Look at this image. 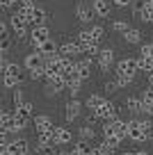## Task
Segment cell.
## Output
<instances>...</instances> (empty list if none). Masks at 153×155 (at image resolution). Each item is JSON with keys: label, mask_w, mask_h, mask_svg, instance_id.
<instances>
[{"label": "cell", "mask_w": 153, "mask_h": 155, "mask_svg": "<svg viewBox=\"0 0 153 155\" xmlns=\"http://www.w3.org/2000/svg\"><path fill=\"white\" fill-rule=\"evenodd\" d=\"M23 71H25L23 64L9 62L7 71L2 73V87H5V89H12V91H14V89H19L21 82H23Z\"/></svg>", "instance_id": "6da1fadb"}, {"label": "cell", "mask_w": 153, "mask_h": 155, "mask_svg": "<svg viewBox=\"0 0 153 155\" xmlns=\"http://www.w3.org/2000/svg\"><path fill=\"white\" fill-rule=\"evenodd\" d=\"M146 137H148V130L144 128L142 119H130L128 121V139L139 144V141H146Z\"/></svg>", "instance_id": "7a4b0ae2"}, {"label": "cell", "mask_w": 153, "mask_h": 155, "mask_svg": "<svg viewBox=\"0 0 153 155\" xmlns=\"http://www.w3.org/2000/svg\"><path fill=\"white\" fill-rule=\"evenodd\" d=\"M50 30H48V25H37V28L30 30V44H32V48L37 50L41 44H46V41H50Z\"/></svg>", "instance_id": "3957f363"}, {"label": "cell", "mask_w": 153, "mask_h": 155, "mask_svg": "<svg viewBox=\"0 0 153 155\" xmlns=\"http://www.w3.org/2000/svg\"><path fill=\"white\" fill-rule=\"evenodd\" d=\"M23 66H25V71H28V73L39 71V68H46V57H43V55L39 53V50H32V53H28V55H25Z\"/></svg>", "instance_id": "277c9868"}, {"label": "cell", "mask_w": 153, "mask_h": 155, "mask_svg": "<svg viewBox=\"0 0 153 155\" xmlns=\"http://www.w3.org/2000/svg\"><path fill=\"white\" fill-rule=\"evenodd\" d=\"M91 114H94L96 119H100L103 123H107V121H114V119H119V116H117V105H114L112 101H105V103H103V105H100L96 112H91Z\"/></svg>", "instance_id": "5b68a950"}, {"label": "cell", "mask_w": 153, "mask_h": 155, "mask_svg": "<svg viewBox=\"0 0 153 155\" xmlns=\"http://www.w3.org/2000/svg\"><path fill=\"white\" fill-rule=\"evenodd\" d=\"M69 87V82L64 80V75H53L46 80V96H57L59 91Z\"/></svg>", "instance_id": "8992f818"}, {"label": "cell", "mask_w": 153, "mask_h": 155, "mask_svg": "<svg viewBox=\"0 0 153 155\" xmlns=\"http://www.w3.org/2000/svg\"><path fill=\"white\" fill-rule=\"evenodd\" d=\"M64 62H66V59L64 57H48L46 59V80L48 78H53V75H62L64 73Z\"/></svg>", "instance_id": "52a82bcc"}, {"label": "cell", "mask_w": 153, "mask_h": 155, "mask_svg": "<svg viewBox=\"0 0 153 155\" xmlns=\"http://www.w3.org/2000/svg\"><path fill=\"white\" fill-rule=\"evenodd\" d=\"M117 73H126V75H137L139 73V64L137 57H124L117 62Z\"/></svg>", "instance_id": "ba28073f"}, {"label": "cell", "mask_w": 153, "mask_h": 155, "mask_svg": "<svg viewBox=\"0 0 153 155\" xmlns=\"http://www.w3.org/2000/svg\"><path fill=\"white\" fill-rule=\"evenodd\" d=\"M9 28L14 30L16 39H25V37H28V34H30V32H28V28H30V25L25 23V21L21 18V16L16 14V12H14V14L9 16Z\"/></svg>", "instance_id": "9c48e42d"}, {"label": "cell", "mask_w": 153, "mask_h": 155, "mask_svg": "<svg viewBox=\"0 0 153 155\" xmlns=\"http://www.w3.org/2000/svg\"><path fill=\"white\" fill-rule=\"evenodd\" d=\"M32 123H34L37 135H39V132H53L55 130V123H53V119H50L48 114H34Z\"/></svg>", "instance_id": "30bf717a"}, {"label": "cell", "mask_w": 153, "mask_h": 155, "mask_svg": "<svg viewBox=\"0 0 153 155\" xmlns=\"http://www.w3.org/2000/svg\"><path fill=\"white\" fill-rule=\"evenodd\" d=\"M0 121H2V130H5V132H9V135H16V132H21L19 128H16L14 112H9L7 107H2V112H0Z\"/></svg>", "instance_id": "8fae6325"}, {"label": "cell", "mask_w": 153, "mask_h": 155, "mask_svg": "<svg viewBox=\"0 0 153 155\" xmlns=\"http://www.w3.org/2000/svg\"><path fill=\"white\" fill-rule=\"evenodd\" d=\"M80 110H82V103L78 101V98H71V101L66 103V110H64V121L66 123L76 121L78 114H80Z\"/></svg>", "instance_id": "7c38bea8"}, {"label": "cell", "mask_w": 153, "mask_h": 155, "mask_svg": "<svg viewBox=\"0 0 153 155\" xmlns=\"http://www.w3.org/2000/svg\"><path fill=\"white\" fill-rule=\"evenodd\" d=\"M82 53V48L76 44V41H66V44L59 46V57H66V59H76L78 55Z\"/></svg>", "instance_id": "4fadbf2b"}, {"label": "cell", "mask_w": 153, "mask_h": 155, "mask_svg": "<svg viewBox=\"0 0 153 155\" xmlns=\"http://www.w3.org/2000/svg\"><path fill=\"white\" fill-rule=\"evenodd\" d=\"M53 137H55V144H71L73 141V132L66 126H55Z\"/></svg>", "instance_id": "5bb4252c"}, {"label": "cell", "mask_w": 153, "mask_h": 155, "mask_svg": "<svg viewBox=\"0 0 153 155\" xmlns=\"http://www.w3.org/2000/svg\"><path fill=\"white\" fill-rule=\"evenodd\" d=\"M9 150H12L14 155H30V141L25 139V137H14Z\"/></svg>", "instance_id": "9a60e30c"}, {"label": "cell", "mask_w": 153, "mask_h": 155, "mask_svg": "<svg viewBox=\"0 0 153 155\" xmlns=\"http://www.w3.org/2000/svg\"><path fill=\"white\" fill-rule=\"evenodd\" d=\"M112 64H114V50H112V48H100V53H98V66H100V71H107Z\"/></svg>", "instance_id": "2e32d148"}, {"label": "cell", "mask_w": 153, "mask_h": 155, "mask_svg": "<svg viewBox=\"0 0 153 155\" xmlns=\"http://www.w3.org/2000/svg\"><path fill=\"white\" fill-rule=\"evenodd\" d=\"M91 9H94L96 16H100V18H107V16H112V7L107 0H94L91 2Z\"/></svg>", "instance_id": "e0dca14e"}, {"label": "cell", "mask_w": 153, "mask_h": 155, "mask_svg": "<svg viewBox=\"0 0 153 155\" xmlns=\"http://www.w3.org/2000/svg\"><path fill=\"white\" fill-rule=\"evenodd\" d=\"M76 16H78V21L80 23H91L94 21V9L91 7H87L85 2H78V7H76Z\"/></svg>", "instance_id": "ac0fdd59"}, {"label": "cell", "mask_w": 153, "mask_h": 155, "mask_svg": "<svg viewBox=\"0 0 153 155\" xmlns=\"http://www.w3.org/2000/svg\"><path fill=\"white\" fill-rule=\"evenodd\" d=\"M37 50H39V53H41L46 59H48V57H57V55H59V46L55 44L53 39H50V41H46V44H41Z\"/></svg>", "instance_id": "d6986e66"}, {"label": "cell", "mask_w": 153, "mask_h": 155, "mask_svg": "<svg viewBox=\"0 0 153 155\" xmlns=\"http://www.w3.org/2000/svg\"><path fill=\"white\" fill-rule=\"evenodd\" d=\"M126 110H128L133 116H142V98L128 96V98H126Z\"/></svg>", "instance_id": "ffe728a7"}, {"label": "cell", "mask_w": 153, "mask_h": 155, "mask_svg": "<svg viewBox=\"0 0 153 155\" xmlns=\"http://www.w3.org/2000/svg\"><path fill=\"white\" fill-rule=\"evenodd\" d=\"M105 101H107V98H105V96H100V94H89V96H87V101H85V105L89 107L91 112H96Z\"/></svg>", "instance_id": "44dd1931"}, {"label": "cell", "mask_w": 153, "mask_h": 155, "mask_svg": "<svg viewBox=\"0 0 153 155\" xmlns=\"http://www.w3.org/2000/svg\"><path fill=\"white\" fill-rule=\"evenodd\" d=\"M78 73H80V80L85 82V80H89V75H91V59H80L78 62Z\"/></svg>", "instance_id": "7402d4cb"}, {"label": "cell", "mask_w": 153, "mask_h": 155, "mask_svg": "<svg viewBox=\"0 0 153 155\" xmlns=\"http://www.w3.org/2000/svg\"><path fill=\"white\" fill-rule=\"evenodd\" d=\"M76 44L80 46L82 50H85V48H89V46L94 44V39H91V32H89V30H80V32H78V39H76Z\"/></svg>", "instance_id": "603a6c76"}, {"label": "cell", "mask_w": 153, "mask_h": 155, "mask_svg": "<svg viewBox=\"0 0 153 155\" xmlns=\"http://www.w3.org/2000/svg\"><path fill=\"white\" fill-rule=\"evenodd\" d=\"M124 41H126V44H142V32H139V30L137 28H130L128 30V32H126L124 34Z\"/></svg>", "instance_id": "cb8c5ba5"}, {"label": "cell", "mask_w": 153, "mask_h": 155, "mask_svg": "<svg viewBox=\"0 0 153 155\" xmlns=\"http://www.w3.org/2000/svg\"><path fill=\"white\" fill-rule=\"evenodd\" d=\"M78 137H80V141H94V137H96V130L91 126H80V130H78Z\"/></svg>", "instance_id": "d4e9b609"}, {"label": "cell", "mask_w": 153, "mask_h": 155, "mask_svg": "<svg viewBox=\"0 0 153 155\" xmlns=\"http://www.w3.org/2000/svg\"><path fill=\"white\" fill-rule=\"evenodd\" d=\"M133 80H135V75H126V73H117L114 71V82H117V87H119V89L133 84Z\"/></svg>", "instance_id": "484cf974"}, {"label": "cell", "mask_w": 153, "mask_h": 155, "mask_svg": "<svg viewBox=\"0 0 153 155\" xmlns=\"http://www.w3.org/2000/svg\"><path fill=\"white\" fill-rule=\"evenodd\" d=\"M46 9H43V7H34V18H32V28H37V25H46Z\"/></svg>", "instance_id": "4316f807"}, {"label": "cell", "mask_w": 153, "mask_h": 155, "mask_svg": "<svg viewBox=\"0 0 153 155\" xmlns=\"http://www.w3.org/2000/svg\"><path fill=\"white\" fill-rule=\"evenodd\" d=\"M73 153L76 155H91V150H94V146L89 144V141H78L76 146H73Z\"/></svg>", "instance_id": "83f0119b"}, {"label": "cell", "mask_w": 153, "mask_h": 155, "mask_svg": "<svg viewBox=\"0 0 153 155\" xmlns=\"http://www.w3.org/2000/svg\"><path fill=\"white\" fill-rule=\"evenodd\" d=\"M14 121H16V128H19V130H23L25 126H30V123H32V119H30V116H25L23 112H16V110H14Z\"/></svg>", "instance_id": "f1b7e54d"}, {"label": "cell", "mask_w": 153, "mask_h": 155, "mask_svg": "<svg viewBox=\"0 0 153 155\" xmlns=\"http://www.w3.org/2000/svg\"><path fill=\"white\" fill-rule=\"evenodd\" d=\"M137 64H139V71H146L148 75L153 73V59H148V57H137Z\"/></svg>", "instance_id": "f546056e"}, {"label": "cell", "mask_w": 153, "mask_h": 155, "mask_svg": "<svg viewBox=\"0 0 153 155\" xmlns=\"http://www.w3.org/2000/svg\"><path fill=\"white\" fill-rule=\"evenodd\" d=\"M14 110H16V112H23V114H25V116H30V119H34V105H32L30 101H25L23 105L14 107Z\"/></svg>", "instance_id": "4dcf8cb0"}, {"label": "cell", "mask_w": 153, "mask_h": 155, "mask_svg": "<svg viewBox=\"0 0 153 155\" xmlns=\"http://www.w3.org/2000/svg\"><path fill=\"white\" fill-rule=\"evenodd\" d=\"M89 32H91V39H94V44H100V39L105 37V30L100 28V25H91Z\"/></svg>", "instance_id": "1f68e13d"}, {"label": "cell", "mask_w": 153, "mask_h": 155, "mask_svg": "<svg viewBox=\"0 0 153 155\" xmlns=\"http://www.w3.org/2000/svg\"><path fill=\"white\" fill-rule=\"evenodd\" d=\"M0 39H2V41H0V53L7 55L12 50V39H9V34H0Z\"/></svg>", "instance_id": "d6a6232c"}, {"label": "cell", "mask_w": 153, "mask_h": 155, "mask_svg": "<svg viewBox=\"0 0 153 155\" xmlns=\"http://www.w3.org/2000/svg\"><path fill=\"white\" fill-rule=\"evenodd\" d=\"M112 30H114V32H128L130 30V23L128 21H112Z\"/></svg>", "instance_id": "836d02e7"}, {"label": "cell", "mask_w": 153, "mask_h": 155, "mask_svg": "<svg viewBox=\"0 0 153 155\" xmlns=\"http://www.w3.org/2000/svg\"><path fill=\"white\" fill-rule=\"evenodd\" d=\"M12 103H14V107H19V105H23L25 103V98H23V89H14V91H12Z\"/></svg>", "instance_id": "e575fe53"}, {"label": "cell", "mask_w": 153, "mask_h": 155, "mask_svg": "<svg viewBox=\"0 0 153 155\" xmlns=\"http://www.w3.org/2000/svg\"><path fill=\"white\" fill-rule=\"evenodd\" d=\"M103 144H105V146H110V148H119V144H121V139H119V137H117V135H110V137H103Z\"/></svg>", "instance_id": "d590c367"}, {"label": "cell", "mask_w": 153, "mask_h": 155, "mask_svg": "<svg viewBox=\"0 0 153 155\" xmlns=\"http://www.w3.org/2000/svg\"><path fill=\"white\" fill-rule=\"evenodd\" d=\"M82 53H85V57H87V59H94V57H98L100 48H98V44H91L89 48H85V50H82Z\"/></svg>", "instance_id": "8d00e7d4"}, {"label": "cell", "mask_w": 153, "mask_h": 155, "mask_svg": "<svg viewBox=\"0 0 153 155\" xmlns=\"http://www.w3.org/2000/svg\"><path fill=\"white\" fill-rule=\"evenodd\" d=\"M139 57L153 59V44H142V46H139Z\"/></svg>", "instance_id": "74e56055"}, {"label": "cell", "mask_w": 153, "mask_h": 155, "mask_svg": "<svg viewBox=\"0 0 153 155\" xmlns=\"http://www.w3.org/2000/svg\"><path fill=\"white\" fill-rule=\"evenodd\" d=\"M142 116H144V119H151V116H153V103L142 101Z\"/></svg>", "instance_id": "f35d334b"}, {"label": "cell", "mask_w": 153, "mask_h": 155, "mask_svg": "<svg viewBox=\"0 0 153 155\" xmlns=\"http://www.w3.org/2000/svg\"><path fill=\"white\" fill-rule=\"evenodd\" d=\"M139 98H142V101H146V103H153V87H151V84L142 91V96H139Z\"/></svg>", "instance_id": "ab89813d"}, {"label": "cell", "mask_w": 153, "mask_h": 155, "mask_svg": "<svg viewBox=\"0 0 153 155\" xmlns=\"http://www.w3.org/2000/svg\"><path fill=\"white\" fill-rule=\"evenodd\" d=\"M142 12H144V0H139V2L133 5V14L137 16V18H142Z\"/></svg>", "instance_id": "60d3db41"}, {"label": "cell", "mask_w": 153, "mask_h": 155, "mask_svg": "<svg viewBox=\"0 0 153 155\" xmlns=\"http://www.w3.org/2000/svg\"><path fill=\"white\" fill-rule=\"evenodd\" d=\"M103 89H105V94H114L119 87H117V82H114V80H107V82L103 84Z\"/></svg>", "instance_id": "b9f144b4"}, {"label": "cell", "mask_w": 153, "mask_h": 155, "mask_svg": "<svg viewBox=\"0 0 153 155\" xmlns=\"http://www.w3.org/2000/svg\"><path fill=\"white\" fill-rule=\"evenodd\" d=\"M80 87H82V82H73V84H69V91H71V98H78V94H80Z\"/></svg>", "instance_id": "7bdbcfd3"}, {"label": "cell", "mask_w": 153, "mask_h": 155, "mask_svg": "<svg viewBox=\"0 0 153 155\" xmlns=\"http://www.w3.org/2000/svg\"><path fill=\"white\" fill-rule=\"evenodd\" d=\"M0 5H2V9H9V7H19L21 0H0Z\"/></svg>", "instance_id": "ee69618b"}, {"label": "cell", "mask_w": 153, "mask_h": 155, "mask_svg": "<svg viewBox=\"0 0 153 155\" xmlns=\"http://www.w3.org/2000/svg\"><path fill=\"white\" fill-rule=\"evenodd\" d=\"M19 7H23V9H34L37 5H34V0H21Z\"/></svg>", "instance_id": "f6af8a7d"}, {"label": "cell", "mask_w": 153, "mask_h": 155, "mask_svg": "<svg viewBox=\"0 0 153 155\" xmlns=\"http://www.w3.org/2000/svg\"><path fill=\"white\" fill-rule=\"evenodd\" d=\"M112 2H114L117 7H128L130 2H133V0H112Z\"/></svg>", "instance_id": "bcb514c9"}, {"label": "cell", "mask_w": 153, "mask_h": 155, "mask_svg": "<svg viewBox=\"0 0 153 155\" xmlns=\"http://www.w3.org/2000/svg\"><path fill=\"white\" fill-rule=\"evenodd\" d=\"M57 155H73V150H59Z\"/></svg>", "instance_id": "7dc6e473"}, {"label": "cell", "mask_w": 153, "mask_h": 155, "mask_svg": "<svg viewBox=\"0 0 153 155\" xmlns=\"http://www.w3.org/2000/svg\"><path fill=\"white\" fill-rule=\"evenodd\" d=\"M0 155H14L12 150H0Z\"/></svg>", "instance_id": "c3c4849f"}, {"label": "cell", "mask_w": 153, "mask_h": 155, "mask_svg": "<svg viewBox=\"0 0 153 155\" xmlns=\"http://www.w3.org/2000/svg\"><path fill=\"white\" fill-rule=\"evenodd\" d=\"M148 84H151V87H153V73H151V75H148Z\"/></svg>", "instance_id": "681fc988"}, {"label": "cell", "mask_w": 153, "mask_h": 155, "mask_svg": "<svg viewBox=\"0 0 153 155\" xmlns=\"http://www.w3.org/2000/svg\"><path fill=\"white\" fill-rule=\"evenodd\" d=\"M137 155H151V153H146V150H137Z\"/></svg>", "instance_id": "f907efd6"}, {"label": "cell", "mask_w": 153, "mask_h": 155, "mask_svg": "<svg viewBox=\"0 0 153 155\" xmlns=\"http://www.w3.org/2000/svg\"><path fill=\"white\" fill-rule=\"evenodd\" d=\"M41 155H57L55 150H48V153H41Z\"/></svg>", "instance_id": "816d5d0a"}, {"label": "cell", "mask_w": 153, "mask_h": 155, "mask_svg": "<svg viewBox=\"0 0 153 155\" xmlns=\"http://www.w3.org/2000/svg\"><path fill=\"white\" fill-rule=\"evenodd\" d=\"M146 5H148V7H151V9H153V0H146Z\"/></svg>", "instance_id": "f5cc1de1"}, {"label": "cell", "mask_w": 153, "mask_h": 155, "mask_svg": "<svg viewBox=\"0 0 153 155\" xmlns=\"http://www.w3.org/2000/svg\"><path fill=\"white\" fill-rule=\"evenodd\" d=\"M124 155H137V153H130V150H126V153Z\"/></svg>", "instance_id": "db71d44e"}, {"label": "cell", "mask_w": 153, "mask_h": 155, "mask_svg": "<svg viewBox=\"0 0 153 155\" xmlns=\"http://www.w3.org/2000/svg\"><path fill=\"white\" fill-rule=\"evenodd\" d=\"M151 155H153V150H151Z\"/></svg>", "instance_id": "11a10c76"}]
</instances>
